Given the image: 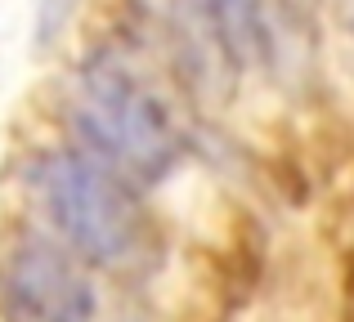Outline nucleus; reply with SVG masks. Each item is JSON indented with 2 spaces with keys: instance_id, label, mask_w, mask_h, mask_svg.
Instances as JSON below:
<instances>
[{
  "instance_id": "f03ea898",
  "label": "nucleus",
  "mask_w": 354,
  "mask_h": 322,
  "mask_svg": "<svg viewBox=\"0 0 354 322\" xmlns=\"http://www.w3.org/2000/svg\"><path fill=\"white\" fill-rule=\"evenodd\" d=\"M23 188L77 260L99 269H139L153 255V224L130 179L81 148L36 152L23 165Z\"/></svg>"
},
{
  "instance_id": "7ed1b4c3",
  "label": "nucleus",
  "mask_w": 354,
  "mask_h": 322,
  "mask_svg": "<svg viewBox=\"0 0 354 322\" xmlns=\"http://www.w3.org/2000/svg\"><path fill=\"white\" fill-rule=\"evenodd\" d=\"M0 314L9 322H90L95 296L63 242L23 233L0 255Z\"/></svg>"
},
{
  "instance_id": "f257e3e1",
  "label": "nucleus",
  "mask_w": 354,
  "mask_h": 322,
  "mask_svg": "<svg viewBox=\"0 0 354 322\" xmlns=\"http://www.w3.org/2000/svg\"><path fill=\"white\" fill-rule=\"evenodd\" d=\"M77 148L130 183H157L184 152L180 125L148 77L117 50H95L63 99Z\"/></svg>"
},
{
  "instance_id": "20e7f679",
  "label": "nucleus",
  "mask_w": 354,
  "mask_h": 322,
  "mask_svg": "<svg viewBox=\"0 0 354 322\" xmlns=\"http://www.w3.org/2000/svg\"><path fill=\"white\" fill-rule=\"evenodd\" d=\"M341 14H346V23L354 27V0H341Z\"/></svg>"
},
{
  "instance_id": "39448f33",
  "label": "nucleus",
  "mask_w": 354,
  "mask_h": 322,
  "mask_svg": "<svg viewBox=\"0 0 354 322\" xmlns=\"http://www.w3.org/2000/svg\"><path fill=\"white\" fill-rule=\"evenodd\" d=\"M256 5H260V14H265L269 5H296V0H256Z\"/></svg>"
}]
</instances>
